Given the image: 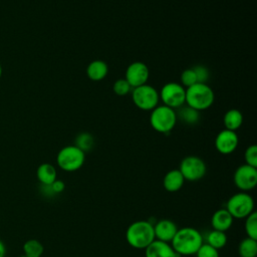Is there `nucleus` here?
Returning a JSON list of instances; mask_svg holds the SVG:
<instances>
[{
    "mask_svg": "<svg viewBox=\"0 0 257 257\" xmlns=\"http://www.w3.org/2000/svg\"><path fill=\"white\" fill-rule=\"evenodd\" d=\"M203 243L204 240L200 231L193 227H184L178 229L170 244L179 256H189L195 255Z\"/></svg>",
    "mask_w": 257,
    "mask_h": 257,
    "instance_id": "nucleus-1",
    "label": "nucleus"
},
{
    "mask_svg": "<svg viewBox=\"0 0 257 257\" xmlns=\"http://www.w3.org/2000/svg\"><path fill=\"white\" fill-rule=\"evenodd\" d=\"M125 240L135 249H146L155 240L154 225L146 220L133 222L125 231Z\"/></svg>",
    "mask_w": 257,
    "mask_h": 257,
    "instance_id": "nucleus-2",
    "label": "nucleus"
},
{
    "mask_svg": "<svg viewBox=\"0 0 257 257\" xmlns=\"http://www.w3.org/2000/svg\"><path fill=\"white\" fill-rule=\"evenodd\" d=\"M214 91L207 83H195L186 88L185 103L199 111L209 108L214 102Z\"/></svg>",
    "mask_w": 257,
    "mask_h": 257,
    "instance_id": "nucleus-3",
    "label": "nucleus"
},
{
    "mask_svg": "<svg viewBox=\"0 0 257 257\" xmlns=\"http://www.w3.org/2000/svg\"><path fill=\"white\" fill-rule=\"evenodd\" d=\"M151 111L150 123L156 132L168 134L176 125L177 114L175 109L163 104L157 105Z\"/></svg>",
    "mask_w": 257,
    "mask_h": 257,
    "instance_id": "nucleus-4",
    "label": "nucleus"
},
{
    "mask_svg": "<svg viewBox=\"0 0 257 257\" xmlns=\"http://www.w3.org/2000/svg\"><path fill=\"white\" fill-rule=\"evenodd\" d=\"M85 153L76 146L63 147L56 156V163L58 167L65 172L78 171L84 164Z\"/></svg>",
    "mask_w": 257,
    "mask_h": 257,
    "instance_id": "nucleus-5",
    "label": "nucleus"
},
{
    "mask_svg": "<svg viewBox=\"0 0 257 257\" xmlns=\"http://www.w3.org/2000/svg\"><path fill=\"white\" fill-rule=\"evenodd\" d=\"M225 209L233 219H245L254 212V200L248 193L240 192L229 198Z\"/></svg>",
    "mask_w": 257,
    "mask_h": 257,
    "instance_id": "nucleus-6",
    "label": "nucleus"
},
{
    "mask_svg": "<svg viewBox=\"0 0 257 257\" xmlns=\"http://www.w3.org/2000/svg\"><path fill=\"white\" fill-rule=\"evenodd\" d=\"M132 99L137 107L142 110L154 109L160 100L158 90L149 84H143L132 90Z\"/></svg>",
    "mask_w": 257,
    "mask_h": 257,
    "instance_id": "nucleus-7",
    "label": "nucleus"
},
{
    "mask_svg": "<svg viewBox=\"0 0 257 257\" xmlns=\"http://www.w3.org/2000/svg\"><path fill=\"white\" fill-rule=\"evenodd\" d=\"M159 95L165 105L176 110L185 104L186 88L181 83L168 82L164 84Z\"/></svg>",
    "mask_w": 257,
    "mask_h": 257,
    "instance_id": "nucleus-8",
    "label": "nucleus"
},
{
    "mask_svg": "<svg viewBox=\"0 0 257 257\" xmlns=\"http://www.w3.org/2000/svg\"><path fill=\"white\" fill-rule=\"evenodd\" d=\"M179 171L185 181L196 182L204 178L207 172V167L201 158L197 156H188L182 160Z\"/></svg>",
    "mask_w": 257,
    "mask_h": 257,
    "instance_id": "nucleus-9",
    "label": "nucleus"
},
{
    "mask_svg": "<svg viewBox=\"0 0 257 257\" xmlns=\"http://www.w3.org/2000/svg\"><path fill=\"white\" fill-rule=\"evenodd\" d=\"M233 182L241 192L253 190L257 185V168L246 164L239 166L233 175Z\"/></svg>",
    "mask_w": 257,
    "mask_h": 257,
    "instance_id": "nucleus-10",
    "label": "nucleus"
},
{
    "mask_svg": "<svg viewBox=\"0 0 257 257\" xmlns=\"http://www.w3.org/2000/svg\"><path fill=\"white\" fill-rule=\"evenodd\" d=\"M150 71L148 66L141 61H136L131 63L125 70L124 79L130 83V85L135 88L146 84L149 79Z\"/></svg>",
    "mask_w": 257,
    "mask_h": 257,
    "instance_id": "nucleus-11",
    "label": "nucleus"
},
{
    "mask_svg": "<svg viewBox=\"0 0 257 257\" xmlns=\"http://www.w3.org/2000/svg\"><path fill=\"white\" fill-rule=\"evenodd\" d=\"M238 146V136L235 132L224 128L215 139V148L222 155L232 154Z\"/></svg>",
    "mask_w": 257,
    "mask_h": 257,
    "instance_id": "nucleus-12",
    "label": "nucleus"
},
{
    "mask_svg": "<svg viewBox=\"0 0 257 257\" xmlns=\"http://www.w3.org/2000/svg\"><path fill=\"white\" fill-rule=\"evenodd\" d=\"M177 224L169 219H162L154 224V233L155 239L163 242L171 243L172 239L178 231Z\"/></svg>",
    "mask_w": 257,
    "mask_h": 257,
    "instance_id": "nucleus-13",
    "label": "nucleus"
},
{
    "mask_svg": "<svg viewBox=\"0 0 257 257\" xmlns=\"http://www.w3.org/2000/svg\"><path fill=\"white\" fill-rule=\"evenodd\" d=\"M146 257H179L174 251L170 243L163 242L160 240H154L146 249Z\"/></svg>",
    "mask_w": 257,
    "mask_h": 257,
    "instance_id": "nucleus-14",
    "label": "nucleus"
},
{
    "mask_svg": "<svg viewBox=\"0 0 257 257\" xmlns=\"http://www.w3.org/2000/svg\"><path fill=\"white\" fill-rule=\"evenodd\" d=\"M233 217L226 209H219L211 217V226L213 230L226 232L233 225Z\"/></svg>",
    "mask_w": 257,
    "mask_h": 257,
    "instance_id": "nucleus-15",
    "label": "nucleus"
},
{
    "mask_svg": "<svg viewBox=\"0 0 257 257\" xmlns=\"http://www.w3.org/2000/svg\"><path fill=\"white\" fill-rule=\"evenodd\" d=\"M185 179L182 176L179 169H173L169 171L163 180V186L166 191L170 193L178 192L184 186Z\"/></svg>",
    "mask_w": 257,
    "mask_h": 257,
    "instance_id": "nucleus-16",
    "label": "nucleus"
},
{
    "mask_svg": "<svg viewBox=\"0 0 257 257\" xmlns=\"http://www.w3.org/2000/svg\"><path fill=\"white\" fill-rule=\"evenodd\" d=\"M36 177L41 185L49 186L57 179L56 169L49 163H43L37 168Z\"/></svg>",
    "mask_w": 257,
    "mask_h": 257,
    "instance_id": "nucleus-17",
    "label": "nucleus"
},
{
    "mask_svg": "<svg viewBox=\"0 0 257 257\" xmlns=\"http://www.w3.org/2000/svg\"><path fill=\"white\" fill-rule=\"evenodd\" d=\"M108 72L107 64L102 60H93L91 61L87 68H86V74L89 79L93 81H99L103 79Z\"/></svg>",
    "mask_w": 257,
    "mask_h": 257,
    "instance_id": "nucleus-18",
    "label": "nucleus"
},
{
    "mask_svg": "<svg viewBox=\"0 0 257 257\" xmlns=\"http://www.w3.org/2000/svg\"><path fill=\"white\" fill-rule=\"evenodd\" d=\"M177 119L179 118L182 122L187 124H196L200 119V111L189 106V105H182L177 108L176 111Z\"/></svg>",
    "mask_w": 257,
    "mask_h": 257,
    "instance_id": "nucleus-19",
    "label": "nucleus"
},
{
    "mask_svg": "<svg viewBox=\"0 0 257 257\" xmlns=\"http://www.w3.org/2000/svg\"><path fill=\"white\" fill-rule=\"evenodd\" d=\"M224 125L226 130H230L235 132L238 130L243 122V114L240 110L236 108L229 109L225 114H224Z\"/></svg>",
    "mask_w": 257,
    "mask_h": 257,
    "instance_id": "nucleus-20",
    "label": "nucleus"
},
{
    "mask_svg": "<svg viewBox=\"0 0 257 257\" xmlns=\"http://www.w3.org/2000/svg\"><path fill=\"white\" fill-rule=\"evenodd\" d=\"M238 254L240 257H256L257 256V240L249 237L244 238L239 243Z\"/></svg>",
    "mask_w": 257,
    "mask_h": 257,
    "instance_id": "nucleus-21",
    "label": "nucleus"
},
{
    "mask_svg": "<svg viewBox=\"0 0 257 257\" xmlns=\"http://www.w3.org/2000/svg\"><path fill=\"white\" fill-rule=\"evenodd\" d=\"M206 243L217 250L223 248L227 244L226 232L217 230L210 231L206 237Z\"/></svg>",
    "mask_w": 257,
    "mask_h": 257,
    "instance_id": "nucleus-22",
    "label": "nucleus"
},
{
    "mask_svg": "<svg viewBox=\"0 0 257 257\" xmlns=\"http://www.w3.org/2000/svg\"><path fill=\"white\" fill-rule=\"evenodd\" d=\"M43 251V245L36 239H29L23 244V253L25 257H41Z\"/></svg>",
    "mask_w": 257,
    "mask_h": 257,
    "instance_id": "nucleus-23",
    "label": "nucleus"
},
{
    "mask_svg": "<svg viewBox=\"0 0 257 257\" xmlns=\"http://www.w3.org/2000/svg\"><path fill=\"white\" fill-rule=\"evenodd\" d=\"M94 145V140H93V137L89 134V133H86V132H83V133H80L76 139H75V145L78 149H80L82 152L86 153L88 151H90L92 149Z\"/></svg>",
    "mask_w": 257,
    "mask_h": 257,
    "instance_id": "nucleus-24",
    "label": "nucleus"
},
{
    "mask_svg": "<svg viewBox=\"0 0 257 257\" xmlns=\"http://www.w3.org/2000/svg\"><path fill=\"white\" fill-rule=\"evenodd\" d=\"M244 229L247 237L257 240V213L255 211L245 218Z\"/></svg>",
    "mask_w": 257,
    "mask_h": 257,
    "instance_id": "nucleus-25",
    "label": "nucleus"
},
{
    "mask_svg": "<svg viewBox=\"0 0 257 257\" xmlns=\"http://www.w3.org/2000/svg\"><path fill=\"white\" fill-rule=\"evenodd\" d=\"M133 90V87L130 85V83L124 79H117L114 83H113V91L115 94L119 95V96H123L126 95L127 93H130Z\"/></svg>",
    "mask_w": 257,
    "mask_h": 257,
    "instance_id": "nucleus-26",
    "label": "nucleus"
},
{
    "mask_svg": "<svg viewBox=\"0 0 257 257\" xmlns=\"http://www.w3.org/2000/svg\"><path fill=\"white\" fill-rule=\"evenodd\" d=\"M192 68H193V70L196 74L197 82L198 83H207V81L210 78V71H209L208 67H206L205 65L199 64V65H196Z\"/></svg>",
    "mask_w": 257,
    "mask_h": 257,
    "instance_id": "nucleus-27",
    "label": "nucleus"
},
{
    "mask_svg": "<svg viewBox=\"0 0 257 257\" xmlns=\"http://www.w3.org/2000/svg\"><path fill=\"white\" fill-rule=\"evenodd\" d=\"M245 164L257 168V147L255 145L249 146L244 153Z\"/></svg>",
    "mask_w": 257,
    "mask_h": 257,
    "instance_id": "nucleus-28",
    "label": "nucleus"
},
{
    "mask_svg": "<svg viewBox=\"0 0 257 257\" xmlns=\"http://www.w3.org/2000/svg\"><path fill=\"white\" fill-rule=\"evenodd\" d=\"M195 83H197V78H196V74H195L193 68H188V69L184 70L181 74V84L184 87L188 88Z\"/></svg>",
    "mask_w": 257,
    "mask_h": 257,
    "instance_id": "nucleus-29",
    "label": "nucleus"
},
{
    "mask_svg": "<svg viewBox=\"0 0 257 257\" xmlns=\"http://www.w3.org/2000/svg\"><path fill=\"white\" fill-rule=\"evenodd\" d=\"M195 255L197 257H220L219 251L207 243H203Z\"/></svg>",
    "mask_w": 257,
    "mask_h": 257,
    "instance_id": "nucleus-30",
    "label": "nucleus"
},
{
    "mask_svg": "<svg viewBox=\"0 0 257 257\" xmlns=\"http://www.w3.org/2000/svg\"><path fill=\"white\" fill-rule=\"evenodd\" d=\"M49 189L51 190L52 193L59 194V193H62L63 190L65 189V184L61 180L56 179L51 185H49Z\"/></svg>",
    "mask_w": 257,
    "mask_h": 257,
    "instance_id": "nucleus-31",
    "label": "nucleus"
},
{
    "mask_svg": "<svg viewBox=\"0 0 257 257\" xmlns=\"http://www.w3.org/2000/svg\"><path fill=\"white\" fill-rule=\"evenodd\" d=\"M5 254H6L5 244L0 240V257H5Z\"/></svg>",
    "mask_w": 257,
    "mask_h": 257,
    "instance_id": "nucleus-32",
    "label": "nucleus"
},
{
    "mask_svg": "<svg viewBox=\"0 0 257 257\" xmlns=\"http://www.w3.org/2000/svg\"><path fill=\"white\" fill-rule=\"evenodd\" d=\"M1 76H2V66L0 64V78H1Z\"/></svg>",
    "mask_w": 257,
    "mask_h": 257,
    "instance_id": "nucleus-33",
    "label": "nucleus"
}]
</instances>
